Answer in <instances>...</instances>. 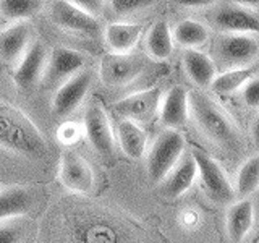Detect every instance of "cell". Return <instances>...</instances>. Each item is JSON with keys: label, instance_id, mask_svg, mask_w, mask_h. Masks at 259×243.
I'll return each instance as SVG.
<instances>
[{"label": "cell", "instance_id": "1", "mask_svg": "<svg viewBox=\"0 0 259 243\" xmlns=\"http://www.w3.org/2000/svg\"><path fill=\"white\" fill-rule=\"evenodd\" d=\"M0 148L29 159H44L49 152L46 138L34 122L7 101H0Z\"/></svg>", "mask_w": 259, "mask_h": 243}, {"label": "cell", "instance_id": "2", "mask_svg": "<svg viewBox=\"0 0 259 243\" xmlns=\"http://www.w3.org/2000/svg\"><path fill=\"white\" fill-rule=\"evenodd\" d=\"M190 115L198 130L221 149L235 151L241 144V133L232 115L202 91L188 93Z\"/></svg>", "mask_w": 259, "mask_h": 243}, {"label": "cell", "instance_id": "3", "mask_svg": "<svg viewBox=\"0 0 259 243\" xmlns=\"http://www.w3.org/2000/svg\"><path fill=\"white\" fill-rule=\"evenodd\" d=\"M185 138L178 130L165 128L154 140L151 151L148 154V177L154 183H160L164 177L174 169V166L183 156Z\"/></svg>", "mask_w": 259, "mask_h": 243}, {"label": "cell", "instance_id": "4", "mask_svg": "<svg viewBox=\"0 0 259 243\" xmlns=\"http://www.w3.org/2000/svg\"><path fill=\"white\" fill-rule=\"evenodd\" d=\"M148 67V59L136 52H109L101 59L99 75L105 86H126L143 75Z\"/></svg>", "mask_w": 259, "mask_h": 243}, {"label": "cell", "instance_id": "5", "mask_svg": "<svg viewBox=\"0 0 259 243\" xmlns=\"http://www.w3.org/2000/svg\"><path fill=\"white\" fill-rule=\"evenodd\" d=\"M191 156L194 162H196L202 190L207 194V198L217 202V205H227V202H230L235 196V190L229 180V177L225 174V170L221 167V164L199 149H193Z\"/></svg>", "mask_w": 259, "mask_h": 243}, {"label": "cell", "instance_id": "6", "mask_svg": "<svg viewBox=\"0 0 259 243\" xmlns=\"http://www.w3.org/2000/svg\"><path fill=\"white\" fill-rule=\"evenodd\" d=\"M215 54L227 68L253 65L259 54L256 34L246 32H224L217 39Z\"/></svg>", "mask_w": 259, "mask_h": 243}, {"label": "cell", "instance_id": "7", "mask_svg": "<svg viewBox=\"0 0 259 243\" xmlns=\"http://www.w3.org/2000/svg\"><path fill=\"white\" fill-rule=\"evenodd\" d=\"M49 18L57 28L73 32V34L84 37H97L101 34L99 20L68 0H55L49 10Z\"/></svg>", "mask_w": 259, "mask_h": 243}, {"label": "cell", "instance_id": "8", "mask_svg": "<svg viewBox=\"0 0 259 243\" xmlns=\"http://www.w3.org/2000/svg\"><path fill=\"white\" fill-rule=\"evenodd\" d=\"M84 133L93 149L102 157H112L115 152V133L107 112L99 102H91L84 112Z\"/></svg>", "mask_w": 259, "mask_h": 243}, {"label": "cell", "instance_id": "9", "mask_svg": "<svg viewBox=\"0 0 259 243\" xmlns=\"http://www.w3.org/2000/svg\"><path fill=\"white\" fill-rule=\"evenodd\" d=\"M162 101L160 88H149L144 91H138L120 99L113 105V112L120 118L133 120L136 124H144L156 117Z\"/></svg>", "mask_w": 259, "mask_h": 243}, {"label": "cell", "instance_id": "10", "mask_svg": "<svg viewBox=\"0 0 259 243\" xmlns=\"http://www.w3.org/2000/svg\"><path fill=\"white\" fill-rule=\"evenodd\" d=\"M60 180L65 188L76 194H89L94 190V172L91 164L76 151H65L60 157Z\"/></svg>", "mask_w": 259, "mask_h": 243}, {"label": "cell", "instance_id": "11", "mask_svg": "<svg viewBox=\"0 0 259 243\" xmlns=\"http://www.w3.org/2000/svg\"><path fill=\"white\" fill-rule=\"evenodd\" d=\"M93 76L88 70H81L59 86L52 99V112L55 117L65 118L75 112L91 88Z\"/></svg>", "mask_w": 259, "mask_h": 243}, {"label": "cell", "instance_id": "12", "mask_svg": "<svg viewBox=\"0 0 259 243\" xmlns=\"http://www.w3.org/2000/svg\"><path fill=\"white\" fill-rule=\"evenodd\" d=\"M86 59L81 52L71 51V49L57 47L52 51L51 57H47L46 70L42 79L46 86L62 85L73 75L84 68Z\"/></svg>", "mask_w": 259, "mask_h": 243}, {"label": "cell", "instance_id": "13", "mask_svg": "<svg viewBox=\"0 0 259 243\" xmlns=\"http://www.w3.org/2000/svg\"><path fill=\"white\" fill-rule=\"evenodd\" d=\"M47 63V49L46 46L36 40L29 44L26 52L23 54L20 62L16 63V68L13 71V81L23 91L34 88L40 79H42L44 70Z\"/></svg>", "mask_w": 259, "mask_h": 243}, {"label": "cell", "instance_id": "14", "mask_svg": "<svg viewBox=\"0 0 259 243\" xmlns=\"http://www.w3.org/2000/svg\"><path fill=\"white\" fill-rule=\"evenodd\" d=\"M214 24L224 32H246L257 34L259 16L253 8H246L237 4L224 5L214 15Z\"/></svg>", "mask_w": 259, "mask_h": 243}, {"label": "cell", "instance_id": "15", "mask_svg": "<svg viewBox=\"0 0 259 243\" xmlns=\"http://www.w3.org/2000/svg\"><path fill=\"white\" fill-rule=\"evenodd\" d=\"M188 89L182 85L172 86L160 101V122L165 128L180 130L190 118L188 107Z\"/></svg>", "mask_w": 259, "mask_h": 243}, {"label": "cell", "instance_id": "16", "mask_svg": "<svg viewBox=\"0 0 259 243\" xmlns=\"http://www.w3.org/2000/svg\"><path fill=\"white\" fill-rule=\"evenodd\" d=\"M31 43V26L23 21H15L12 26L0 31V62L18 63Z\"/></svg>", "mask_w": 259, "mask_h": 243}, {"label": "cell", "instance_id": "17", "mask_svg": "<svg viewBox=\"0 0 259 243\" xmlns=\"http://www.w3.org/2000/svg\"><path fill=\"white\" fill-rule=\"evenodd\" d=\"M120 222L115 224V219H105L102 216H93L91 219L78 225V241L83 243H123L125 232H120Z\"/></svg>", "mask_w": 259, "mask_h": 243}, {"label": "cell", "instance_id": "18", "mask_svg": "<svg viewBox=\"0 0 259 243\" xmlns=\"http://www.w3.org/2000/svg\"><path fill=\"white\" fill-rule=\"evenodd\" d=\"M196 175H198V169L191 152L185 154L183 157L178 159L174 169L164 177V180L160 182V193L167 198L182 196V194H185L191 188Z\"/></svg>", "mask_w": 259, "mask_h": 243}, {"label": "cell", "instance_id": "19", "mask_svg": "<svg viewBox=\"0 0 259 243\" xmlns=\"http://www.w3.org/2000/svg\"><path fill=\"white\" fill-rule=\"evenodd\" d=\"M34 205V194L26 186H7L0 190V221L28 214Z\"/></svg>", "mask_w": 259, "mask_h": 243}, {"label": "cell", "instance_id": "20", "mask_svg": "<svg viewBox=\"0 0 259 243\" xmlns=\"http://www.w3.org/2000/svg\"><path fill=\"white\" fill-rule=\"evenodd\" d=\"M182 62L186 76L199 88H209L214 76L217 75L214 60L209 55L196 51V49H186L183 52Z\"/></svg>", "mask_w": 259, "mask_h": 243}, {"label": "cell", "instance_id": "21", "mask_svg": "<svg viewBox=\"0 0 259 243\" xmlns=\"http://www.w3.org/2000/svg\"><path fill=\"white\" fill-rule=\"evenodd\" d=\"M254 222V206L249 199L243 198L233 202L227 213V233L233 243L243 241L253 229Z\"/></svg>", "mask_w": 259, "mask_h": 243}, {"label": "cell", "instance_id": "22", "mask_svg": "<svg viewBox=\"0 0 259 243\" xmlns=\"http://www.w3.org/2000/svg\"><path fill=\"white\" fill-rule=\"evenodd\" d=\"M143 32V26L138 23H110L105 26L104 31V39L105 44L109 46L112 52L123 54V52H132L138 39H140Z\"/></svg>", "mask_w": 259, "mask_h": 243}, {"label": "cell", "instance_id": "23", "mask_svg": "<svg viewBox=\"0 0 259 243\" xmlns=\"http://www.w3.org/2000/svg\"><path fill=\"white\" fill-rule=\"evenodd\" d=\"M117 138L121 151L132 159H141L146 151L148 136L146 132L133 120L120 118L117 124Z\"/></svg>", "mask_w": 259, "mask_h": 243}, {"label": "cell", "instance_id": "24", "mask_svg": "<svg viewBox=\"0 0 259 243\" xmlns=\"http://www.w3.org/2000/svg\"><path fill=\"white\" fill-rule=\"evenodd\" d=\"M254 76H257V68L254 65L227 68L222 73H217L209 88L217 94H224V96L233 94V93L240 91V89Z\"/></svg>", "mask_w": 259, "mask_h": 243}, {"label": "cell", "instance_id": "25", "mask_svg": "<svg viewBox=\"0 0 259 243\" xmlns=\"http://www.w3.org/2000/svg\"><path fill=\"white\" fill-rule=\"evenodd\" d=\"M146 52L154 60H165L174 52L172 31L165 20H159L152 24L146 36Z\"/></svg>", "mask_w": 259, "mask_h": 243}, {"label": "cell", "instance_id": "26", "mask_svg": "<svg viewBox=\"0 0 259 243\" xmlns=\"http://www.w3.org/2000/svg\"><path fill=\"white\" fill-rule=\"evenodd\" d=\"M174 43L185 49H196L207 43L209 31L202 23L196 20H182L172 32Z\"/></svg>", "mask_w": 259, "mask_h": 243}, {"label": "cell", "instance_id": "27", "mask_svg": "<svg viewBox=\"0 0 259 243\" xmlns=\"http://www.w3.org/2000/svg\"><path fill=\"white\" fill-rule=\"evenodd\" d=\"M259 186V157L254 156L248 159L238 170L237 175V186H235V193L237 196L248 198L253 194Z\"/></svg>", "mask_w": 259, "mask_h": 243}, {"label": "cell", "instance_id": "28", "mask_svg": "<svg viewBox=\"0 0 259 243\" xmlns=\"http://www.w3.org/2000/svg\"><path fill=\"white\" fill-rule=\"evenodd\" d=\"M40 7L42 0H0V15L12 21H23L34 16Z\"/></svg>", "mask_w": 259, "mask_h": 243}, {"label": "cell", "instance_id": "29", "mask_svg": "<svg viewBox=\"0 0 259 243\" xmlns=\"http://www.w3.org/2000/svg\"><path fill=\"white\" fill-rule=\"evenodd\" d=\"M159 0H110V8L117 15H130L156 5Z\"/></svg>", "mask_w": 259, "mask_h": 243}, {"label": "cell", "instance_id": "30", "mask_svg": "<svg viewBox=\"0 0 259 243\" xmlns=\"http://www.w3.org/2000/svg\"><path fill=\"white\" fill-rule=\"evenodd\" d=\"M243 101H245L249 107H257L259 104V79L257 76L251 78L248 83L240 89Z\"/></svg>", "mask_w": 259, "mask_h": 243}, {"label": "cell", "instance_id": "31", "mask_svg": "<svg viewBox=\"0 0 259 243\" xmlns=\"http://www.w3.org/2000/svg\"><path fill=\"white\" fill-rule=\"evenodd\" d=\"M23 227L18 224L0 225V243H21Z\"/></svg>", "mask_w": 259, "mask_h": 243}, {"label": "cell", "instance_id": "32", "mask_svg": "<svg viewBox=\"0 0 259 243\" xmlns=\"http://www.w3.org/2000/svg\"><path fill=\"white\" fill-rule=\"evenodd\" d=\"M68 2H71L73 5L79 7L81 10H84L94 16L99 13L104 7V0H68Z\"/></svg>", "mask_w": 259, "mask_h": 243}, {"label": "cell", "instance_id": "33", "mask_svg": "<svg viewBox=\"0 0 259 243\" xmlns=\"http://www.w3.org/2000/svg\"><path fill=\"white\" fill-rule=\"evenodd\" d=\"M175 2L185 8H201L215 4V0H175Z\"/></svg>", "mask_w": 259, "mask_h": 243}, {"label": "cell", "instance_id": "34", "mask_svg": "<svg viewBox=\"0 0 259 243\" xmlns=\"http://www.w3.org/2000/svg\"><path fill=\"white\" fill-rule=\"evenodd\" d=\"M233 4L241 5V7H246V8H253V10H257L259 0H233Z\"/></svg>", "mask_w": 259, "mask_h": 243}]
</instances>
